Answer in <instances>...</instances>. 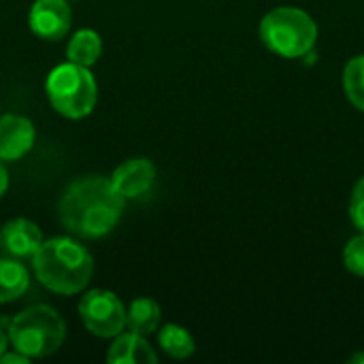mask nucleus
<instances>
[{
	"label": "nucleus",
	"instance_id": "nucleus-1",
	"mask_svg": "<svg viewBox=\"0 0 364 364\" xmlns=\"http://www.w3.org/2000/svg\"><path fill=\"white\" fill-rule=\"evenodd\" d=\"M126 198L113 188L111 179L90 175L75 179L58 203L62 226L81 239L109 235L122 218Z\"/></svg>",
	"mask_w": 364,
	"mask_h": 364
},
{
	"label": "nucleus",
	"instance_id": "nucleus-2",
	"mask_svg": "<svg viewBox=\"0 0 364 364\" xmlns=\"http://www.w3.org/2000/svg\"><path fill=\"white\" fill-rule=\"evenodd\" d=\"M36 279L55 294H79L92 279L94 260L92 254L79 241L70 237H53L43 241L32 256Z\"/></svg>",
	"mask_w": 364,
	"mask_h": 364
},
{
	"label": "nucleus",
	"instance_id": "nucleus-3",
	"mask_svg": "<svg viewBox=\"0 0 364 364\" xmlns=\"http://www.w3.org/2000/svg\"><path fill=\"white\" fill-rule=\"evenodd\" d=\"M260 41L282 58L296 60L314 51L318 41L316 19L296 6H277L260 21Z\"/></svg>",
	"mask_w": 364,
	"mask_h": 364
},
{
	"label": "nucleus",
	"instance_id": "nucleus-4",
	"mask_svg": "<svg viewBox=\"0 0 364 364\" xmlns=\"http://www.w3.org/2000/svg\"><path fill=\"white\" fill-rule=\"evenodd\" d=\"M66 339V324L49 305H32L19 311L9 324V343L28 358L55 354Z\"/></svg>",
	"mask_w": 364,
	"mask_h": 364
},
{
	"label": "nucleus",
	"instance_id": "nucleus-5",
	"mask_svg": "<svg viewBox=\"0 0 364 364\" xmlns=\"http://www.w3.org/2000/svg\"><path fill=\"white\" fill-rule=\"evenodd\" d=\"M45 92L51 107L68 119H81L90 115L98 100L94 75L87 66H79L75 62L55 66L47 75Z\"/></svg>",
	"mask_w": 364,
	"mask_h": 364
},
{
	"label": "nucleus",
	"instance_id": "nucleus-6",
	"mask_svg": "<svg viewBox=\"0 0 364 364\" xmlns=\"http://www.w3.org/2000/svg\"><path fill=\"white\" fill-rule=\"evenodd\" d=\"M79 318L83 326L100 339H115L126 328V307L111 290L85 292L79 303Z\"/></svg>",
	"mask_w": 364,
	"mask_h": 364
},
{
	"label": "nucleus",
	"instance_id": "nucleus-7",
	"mask_svg": "<svg viewBox=\"0 0 364 364\" xmlns=\"http://www.w3.org/2000/svg\"><path fill=\"white\" fill-rule=\"evenodd\" d=\"M73 21L66 0H36L28 13L30 30L43 41H60L68 34Z\"/></svg>",
	"mask_w": 364,
	"mask_h": 364
},
{
	"label": "nucleus",
	"instance_id": "nucleus-8",
	"mask_svg": "<svg viewBox=\"0 0 364 364\" xmlns=\"http://www.w3.org/2000/svg\"><path fill=\"white\" fill-rule=\"evenodd\" d=\"M154 181H156V166L147 158H130L124 164H119L111 175L113 188L126 200L147 194L151 190Z\"/></svg>",
	"mask_w": 364,
	"mask_h": 364
},
{
	"label": "nucleus",
	"instance_id": "nucleus-9",
	"mask_svg": "<svg viewBox=\"0 0 364 364\" xmlns=\"http://www.w3.org/2000/svg\"><path fill=\"white\" fill-rule=\"evenodd\" d=\"M36 132L28 117L6 113L0 117V160L13 162L23 158L34 145Z\"/></svg>",
	"mask_w": 364,
	"mask_h": 364
},
{
	"label": "nucleus",
	"instance_id": "nucleus-10",
	"mask_svg": "<svg viewBox=\"0 0 364 364\" xmlns=\"http://www.w3.org/2000/svg\"><path fill=\"white\" fill-rule=\"evenodd\" d=\"M0 239H2V247L15 256L17 260L21 258H30L38 252L41 243H43V235H41V228L26 220V218H15V220H9L4 226H2V232H0Z\"/></svg>",
	"mask_w": 364,
	"mask_h": 364
},
{
	"label": "nucleus",
	"instance_id": "nucleus-11",
	"mask_svg": "<svg viewBox=\"0 0 364 364\" xmlns=\"http://www.w3.org/2000/svg\"><path fill=\"white\" fill-rule=\"evenodd\" d=\"M107 363L111 364H156L158 356L154 348L136 333H119L109 348Z\"/></svg>",
	"mask_w": 364,
	"mask_h": 364
},
{
	"label": "nucleus",
	"instance_id": "nucleus-12",
	"mask_svg": "<svg viewBox=\"0 0 364 364\" xmlns=\"http://www.w3.org/2000/svg\"><path fill=\"white\" fill-rule=\"evenodd\" d=\"M162 311L160 305L151 299H136L126 309V328L136 335H154L160 326Z\"/></svg>",
	"mask_w": 364,
	"mask_h": 364
},
{
	"label": "nucleus",
	"instance_id": "nucleus-13",
	"mask_svg": "<svg viewBox=\"0 0 364 364\" xmlns=\"http://www.w3.org/2000/svg\"><path fill=\"white\" fill-rule=\"evenodd\" d=\"M30 288V273L28 269L11 258L0 260V303H13L26 294Z\"/></svg>",
	"mask_w": 364,
	"mask_h": 364
},
{
	"label": "nucleus",
	"instance_id": "nucleus-14",
	"mask_svg": "<svg viewBox=\"0 0 364 364\" xmlns=\"http://www.w3.org/2000/svg\"><path fill=\"white\" fill-rule=\"evenodd\" d=\"M102 53V38L98 32L94 30H79L73 34V38L68 41V47H66V55H68V62H75L79 66H94L98 62Z\"/></svg>",
	"mask_w": 364,
	"mask_h": 364
},
{
	"label": "nucleus",
	"instance_id": "nucleus-15",
	"mask_svg": "<svg viewBox=\"0 0 364 364\" xmlns=\"http://www.w3.org/2000/svg\"><path fill=\"white\" fill-rule=\"evenodd\" d=\"M158 343L162 348V352L171 358L183 360L190 358L196 352V341L194 337L179 324H166L160 328L158 333Z\"/></svg>",
	"mask_w": 364,
	"mask_h": 364
},
{
	"label": "nucleus",
	"instance_id": "nucleus-16",
	"mask_svg": "<svg viewBox=\"0 0 364 364\" xmlns=\"http://www.w3.org/2000/svg\"><path fill=\"white\" fill-rule=\"evenodd\" d=\"M343 90L348 100L364 111V55L352 58L343 68Z\"/></svg>",
	"mask_w": 364,
	"mask_h": 364
},
{
	"label": "nucleus",
	"instance_id": "nucleus-17",
	"mask_svg": "<svg viewBox=\"0 0 364 364\" xmlns=\"http://www.w3.org/2000/svg\"><path fill=\"white\" fill-rule=\"evenodd\" d=\"M343 264L352 275L364 279V232L348 241L343 250Z\"/></svg>",
	"mask_w": 364,
	"mask_h": 364
},
{
	"label": "nucleus",
	"instance_id": "nucleus-18",
	"mask_svg": "<svg viewBox=\"0 0 364 364\" xmlns=\"http://www.w3.org/2000/svg\"><path fill=\"white\" fill-rule=\"evenodd\" d=\"M350 218H352V224L360 232H364V177H360L358 183L354 186L352 200H350Z\"/></svg>",
	"mask_w": 364,
	"mask_h": 364
},
{
	"label": "nucleus",
	"instance_id": "nucleus-19",
	"mask_svg": "<svg viewBox=\"0 0 364 364\" xmlns=\"http://www.w3.org/2000/svg\"><path fill=\"white\" fill-rule=\"evenodd\" d=\"M0 363H6V364H28L30 363V358L28 356H23V354H19V352H15V354H2L0 356Z\"/></svg>",
	"mask_w": 364,
	"mask_h": 364
},
{
	"label": "nucleus",
	"instance_id": "nucleus-20",
	"mask_svg": "<svg viewBox=\"0 0 364 364\" xmlns=\"http://www.w3.org/2000/svg\"><path fill=\"white\" fill-rule=\"evenodd\" d=\"M6 188H9V173H6V168H4V164L0 160V196L6 192Z\"/></svg>",
	"mask_w": 364,
	"mask_h": 364
},
{
	"label": "nucleus",
	"instance_id": "nucleus-21",
	"mask_svg": "<svg viewBox=\"0 0 364 364\" xmlns=\"http://www.w3.org/2000/svg\"><path fill=\"white\" fill-rule=\"evenodd\" d=\"M6 348H9V335H4V331L0 328V356L6 352Z\"/></svg>",
	"mask_w": 364,
	"mask_h": 364
},
{
	"label": "nucleus",
	"instance_id": "nucleus-22",
	"mask_svg": "<svg viewBox=\"0 0 364 364\" xmlns=\"http://www.w3.org/2000/svg\"><path fill=\"white\" fill-rule=\"evenodd\" d=\"M350 363H364V354H356V356H352V358H350Z\"/></svg>",
	"mask_w": 364,
	"mask_h": 364
},
{
	"label": "nucleus",
	"instance_id": "nucleus-23",
	"mask_svg": "<svg viewBox=\"0 0 364 364\" xmlns=\"http://www.w3.org/2000/svg\"><path fill=\"white\" fill-rule=\"evenodd\" d=\"M0 245H2V239H0Z\"/></svg>",
	"mask_w": 364,
	"mask_h": 364
}]
</instances>
